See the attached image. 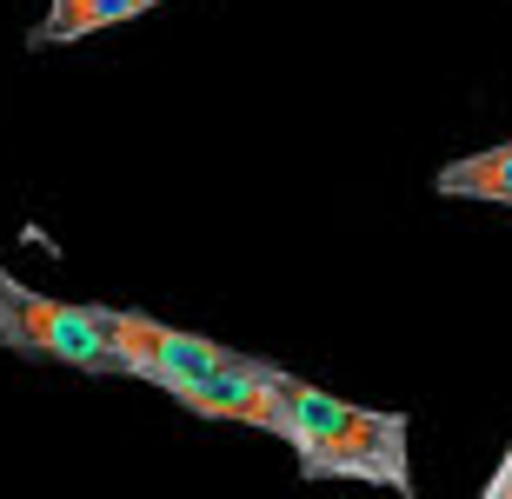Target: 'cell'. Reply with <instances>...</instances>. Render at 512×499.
Here are the masks:
<instances>
[{
    "label": "cell",
    "mask_w": 512,
    "mask_h": 499,
    "mask_svg": "<svg viewBox=\"0 0 512 499\" xmlns=\"http://www.w3.org/2000/svg\"><path fill=\"white\" fill-rule=\"evenodd\" d=\"M286 446L306 480H366L413 493V446H406V413L353 406L313 380L286 373Z\"/></svg>",
    "instance_id": "1"
},
{
    "label": "cell",
    "mask_w": 512,
    "mask_h": 499,
    "mask_svg": "<svg viewBox=\"0 0 512 499\" xmlns=\"http://www.w3.org/2000/svg\"><path fill=\"white\" fill-rule=\"evenodd\" d=\"M94 327H100V340L120 353L127 380H147V386H160V393H173L180 380H213V373H247V366H260L253 353H233L227 340L167 327V320H147V313L94 307Z\"/></svg>",
    "instance_id": "2"
},
{
    "label": "cell",
    "mask_w": 512,
    "mask_h": 499,
    "mask_svg": "<svg viewBox=\"0 0 512 499\" xmlns=\"http://www.w3.org/2000/svg\"><path fill=\"white\" fill-rule=\"evenodd\" d=\"M0 346H14L27 360L74 366V373H127L120 353L100 340L94 307L54 300V293H40V287H20L7 267H0Z\"/></svg>",
    "instance_id": "3"
},
{
    "label": "cell",
    "mask_w": 512,
    "mask_h": 499,
    "mask_svg": "<svg viewBox=\"0 0 512 499\" xmlns=\"http://www.w3.org/2000/svg\"><path fill=\"white\" fill-rule=\"evenodd\" d=\"M147 7H160V0H47V20L27 34V47H67V40L107 34L120 20H140Z\"/></svg>",
    "instance_id": "4"
},
{
    "label": "cell",
    "mask_w": 512,
    "mask_h": 499,
    "mask_svg": "<svg viewBox=\"0 0 512 499\" xmlns=\"http://www.w3.org/2000/svg\"><path fill=\"white\" fill-rule=\"evenodd\" d=\"M433 187L453 193V200H499V207H512V140H499V147H486V154H466V160H453V167H439Z\"/></svg>",
    "instance_id": "5"
},
{
    "label": "cell",
    "mask_w": 512,
    "mask_h": 499,
    "mask_svg": "<svg viewBox=\"0 0 512 499\" xmlns=\"http://www.w3.org/2000/svg\"><path fill=\"white\" fill-rule=\"evenodd\" d=\"M486 499H512V446H506V460H499V473L486 480Z\"/></svg>",
    "instance_id": "6"
}]
</instances>
